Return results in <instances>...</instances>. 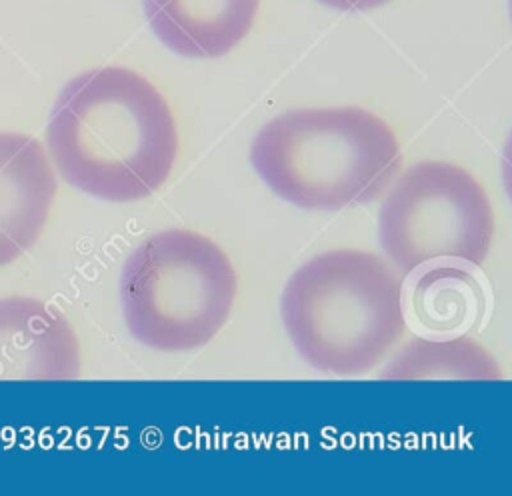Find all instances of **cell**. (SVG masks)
<instances>
[{
  "instance_id": "1",
  "label": "cell",
  "mask_w": 512,
  "mask_h": 496,
  "mask_svg": "<svg viewBox=\"0 0 512 496\" xmlns=\"http://www.w3.org/2000/svg\"><path fill=\"white\" fill-rule=\"evenodd\" d=\"M46 142L68 184L120 204L158 192L178 154L168 100L124 66H100L68 80L50 110Z\"/></svg>"
},
{
  "instance_id": "2",
  "label": "cell",
  "mask_w": 512,
  "mask_h": 496,
  "mask_svg": "<svg viewBox=\"0 0 512 496\" xmlns=\"http://www.w3.org/2000/svg\"><path fill=\"white\" fill-rule=\"evenodd\" d=\"M250 162L286 202L340 210L376 200L398 174L402 152L390 124L366 108H296L258 130Z\"/></svg>"
},
{
  "instance_id": "3",
  "label": "cell",
  "mask_w": 512,
  "mask_h": 496,
  "mask_svg": "<svg viewBox=\"0 0 512 496\" xmlns=\"http://www.w3.org/2000/svg\"><path fill=\"white\" fill-rule=\"evenodd\" d=\"M280 314L300 356L336 376L376 368L406 332L402 282L380 256L358 248L302 264L282 290Z\"/></svg>"
},
{
  "instance_id": "4",
  "label": "cell",
  "mask_w": 512,
  "mask_h": 496,
  "mask_svg": "<svg viewBox=\"0 0 512 496\" xmlns=\"http://www.w3.org/2000/svg\"><path fill=\"white\" fill-rule=\"evenodd\" d=\"M238 276L208 236L168 228L140 242L120 274V304L130 334L160 352L206 346L228 322Z\"/></svg>"
},
{
  "instance_id": "5",
  "label": "cell",
  "mask_w": 512,
  "mask_h": 496,
  "mask_svg": "<svg viewBox=\"0 0 512 496\" xmlns=\"http://www.w3.org/2000/svg\"><path fill=\"white\" fill-rule=\"evenodd\" d=\"M494 228V208L482 182L444 160H422L404 170L378 216L380 244L406 274L440 260L480 266Z\"/></svg>"
},
{
  "instance_id": "6",
  "label": "cell",
  "mask_w": 512,
  "mask_h": 496,
  "mask_svg": "<svg viewBox=\"0 0 512 496\" xmlns=\"http://www.w3.org/2000/svg\"><path fill=\"white\" fill-rule=\"evenodd\" d=\"M80 342L68 318L30 298H0V380H72Z\"/></svg>"
},
{
  "instance_id": "7",
  "label": "cell",
  "mask_w": 512,
  "mask_h": 496,
  "mask_svg": "<svg viewBox=\"0 0 512 496\" xmlns=\"http://www.w3.org/2000/svg\"><path fill=\"white\" fill-rule=\"evenodd\" d=\"M56 176L42 144L22 132H0V266L12 264L40 238Z\"/></svg>"
},
{
  "instance_id": "8",
  "label": "cell",
  "mask_w": 512,
  "mask_h": 496,
  "mask_svg": "<svg viewBox=\"0 0 512 496\" xmlns=\"http://www.w3.org/2000/svg\"><path fill=\"white\" fill-rule=\"evenodd\" d=\"M260 0H142L150 28L186 58H218L250 32Z\"/></svg>"
},
{
  "instance_id": "9",
  "label": "cell",
  "mask_w": 512,
  "mask_h": 496,
  "mask_svg": "<svg viewBox=\"0 0 512 496\" xmlns=\"http://www.w3.org/2000/svg\"><path fill=\"white\" fill-rule=\"evenodd\" d=\"M408 308L422 332L454 336L472 328L482 316L484 290L466 268L434 266L416 278Z\"/></svg>"
},
{
  "instance_id": "10",
  "label": "cell",
  "mask_w": 512,
  "mask_h": 496,
  "mask_svg": "<svg viewBox=\"0 0 512 496\" xmlns=\"http://www.w3.org/2000/svg\"><path fill=\"white\" fill-rule=\"evenodd\" d=\"M388 380H426V378H468V380H498L500 368L496 358L474 338H412L382 370Z\"/></svg>"
},
{
  "instance_id": "11",
  "label": "cell",
  "mask_w": 512,
  "mask_h": 496,
  "mask_svg": "<svg viewBox=\"0 0 512 496\" xmlns=\"http://www.w3.org/2000/svg\"><path fill=\"white\" fill-rule=\"evenodd\" d=\"M330 8H336V10H372V8H378V6H384L388 4L390 0H318Z\"/></svg>"
}]
</instances>
